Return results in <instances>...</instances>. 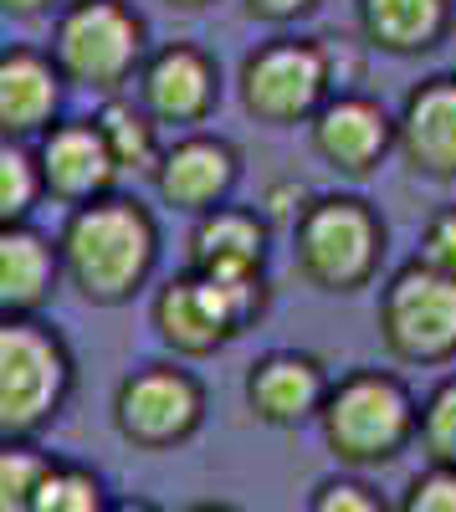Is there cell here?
<instances>
[{
  "mask_svg": "<svg viewBox=\"0 0 456 512\" xmlns=\"http://www.w3.org/2000/svg\"><path fill=\"white\" fill-rule=\"evenodd\" d=\"M267 256V226L241 205H216L195 216L190 226V272L236 277V272H262Z\"/></svg>",
  "mask_w": 456,
  "mask_h": 512,
  "instance_id": "obj_17",
  "label": "cell"
},
{
  "mask_svg": "<svg viewBox=\"0 0 456 512\" xmlns=\"http://www.w3.org/2000/svg\"><path fill=\"white\" fill-rule=\"evenodd\" d=\"M62 6V0H0V16H11V21H41V16H52Z\"/></svg>",
  "mask_w": 456,
  "mask_h": 512,
  "instance_id": "obj_30",
  "label": "cell"
},
{
  "mask_svg": "<svg viewBox=\"0 0 456 512\" xmlns=\"http://www.w3.org/2000/svg\"><path fill=\"white\" fill-rule=\"evenodd\" d=\"M267 308V282L262 272H236V277H211V272H175L170 282L154 287L149 323L164 349L180 359H205L226 349L236 333H246Z\"/></svg>",
  "mask_w": 456,
  "mask_h": 512,
  "instance_id": "obj_3",
  "label": "cell"
},
{
  "mask_svg": "<svg viewBox=\"0 0 456 512\" xmlns=\"http://www.w3.org/2000/svg\"><path fill=\"white\" fill-rule=\"evenodd\" d=\"M313 512H380V502L369 497L364 487H354V482H328L313 497Z\"/></svg>",
  "mask_w": 456,
  "mask_h": 512,
  "instance_id": "obj_27",
  "label": "cell"
},
{
  "mask_svg": "<svg viewBox=\"0 0 456 512\" xmlns=\"http://www.w3.org/2000/svg\"><path fill=\"white\" fill-rule=\"evenodd\" d=\"M47 57L67 88L113 98L134 88V72L149 57V26L129 0H62L52 11Z\"/></svg>",
  "mask_w": 456,
  "mask_h": 512,
  "instance_id": "obj_2",
  "label": "cell"
},
{
  "mask_svg": "<svg viewBox=\"0 0 456 512\" xmlns=\"http://www.w3.org/2000/svg\"><path fill=\"white\" fill-rule=\"evenodd\" d=\"M41 195V175H36V154L31 144L0 139V226H21L36 216Z\"/></svg>",
  "mask_w": 456,
  "mask_h": 512,
  "instance_id": "obj_22",
  "label": "cell"
},
{
  "mask_svg": "<svg viewBox=\"0 0 456 512\" xmlns=\"http://www.w3.org/2000/svg\"><path fill=\"white\" fill-rule=\"evenodd\" d=\"M205 390L200 379L180 364H144L118 379L113 390V425L129 446L170 451L200 431Z\"/></svg>",
  "mask_w": 456,
  "mask_h": 512,
  "instance_id": "obj_6",
  "label": "cell"
},
{
  "mask_svg": "<svg viewBox=\"0 0 456 512\" xmlns=\"http://www.w3.org/2000/svg\"><path fill=\"white\" fill-rule=\"evenodd\" d=\"M313 149L344 169V175H369L380 164V154L390 149V118L380 113V103L369 98H328L313 113Z\"/></svg>",
  "mask_w": 456,
  "mask_h": 512,
  "instance_id": "obj_15",
  "label": "cell"
},
{
  "mask_svg": "<svg viewBox=\"0 0 456 512\" xmlns=\"http://www.w3.org/2000/svg\"><path fill=\"white\" fill-rule=\"evenodd\" d=\"M57 287H62L57 241L36 231L31 221L0 226V318H41Z\"/></svg>",
  "mask_w": 456,
  "mask_h": 512,
  "instance_id": "obj_14",
  "label": "cell"
},
{
  "mask_svg": "<svg viewBox=\"0 0 456 512\" xmlns=\"http://www.w3.org/2000/svg\"><path fill=\"white\" fill-rule=\"evenodd\" d=\"M328 395L323 369L308 354H267L252 364V379H246V400L267 425H298L308 420Z\"/></svg>",
  "mask_w": 456,
  "mask_h": 512,
  "instance_id": "obj_18",
  "label": "cell"
},
{
  "mask_svg": "<svg viewBox=\"0 0 456 512\" xmlns=\"http://www.w3.org/2000/svg\"><path fill=\"white\" fill-rule=\"evenodd\" d=\"M405 512H456V472L451 466H441V472H431L410 487Z\"/></svg>",
  "mask_w": 456,
  "mask_h": 512,
  "instance_id": "obj_26",
  "label": "cell"
},
{
  "mask_svg": "<svg viewBox=\"0 0 456 512\" xmlns=\"http://www.w3.org/2000/svg\"><path fill=\"white\" fill-rule=\"evenodd\" d=\"M385 344L400 359H441L456 349V277L416 262L395 272L380 303Z\"/></svg>",
  "mask_w": 456,
  "mask_h": 512,
  "instance_id": "obj_9",
  "label": "cell"
},
{
  "mask_svg": "<svg viewBox=\"0 0 456 512\" xmlns=\"http://www.w3.org/2000/svg\"><path fill=\"white\" fill-rule=\"evenodd\" d=\"M190 512H226V507H190Z\"/></svg>",
  "mask_w": 456,
  "mask_h": 512,
  "instance_id": "obj_33",
  "label": "cell"
},
{
  "mask_svg": "<svg viewBox=\"0 0 456 512\" xmlns=\"http://www.w3.org/2000/svg\"><path fill=\"white\" fill-rule=\"evenodd\" d=\"M134 88H139L134 103L159 128H185L190 134L221 103V67L195 41H164V47H149L144 67L134 72Z\"/></svg>",
  "mask_w": 456,
  "mask_h": 512,
  "instance_id": "obj_10",
  "label": "cell"
},
{
  "mask_svg": "<svg viewBox=\"0 0 456 512\" xmlns=\"http://www.w3.org/2000/svg\"><path fill=\"white\" fill-rule=\"evenodd\" d=\"M323 436L344 461H390L410 436V395L385 374H354L323 395Z\"/></svg>",
  "mask_w": 456,
  "mask_h": 512,
  "instance_id": "obj_8",
  "label": "cell"
},
{
  "mask_svg": "<svg viewBox=\"0 0 456 512\" xmlns=\"http://www.w3.org/2000/svg\"><path fill=\"white\" fill-rule=\"evenodd\" d=\"M328 52L318 41L277 36L241 62V103L262 123H303L328 98Z\"/></svg>",
  "mask_w": 456,
  "mask_h": 512,
  "instance_id": "obj_7",
  "label": "cell"
},
{
  "mask_svg": "<svg viewBox=\"0 0 456 512\" xmlns=\"http://www.w3.org/2000/svg\"><path fill=\"white\" fill-rule=\"evenodd\" d=\"M149 180H154L164 205L185 210V216H205V210L226 205V195L236 190L241 154L221 134H200V128H190L185 139L159 149V164L149 169Z\"/></svg>",
  "mask_w": 456,
  "mask_h": 512,
  "instance_id": "obj_12",
  "label": "cell"
},
{
  "mask_svg": "<svg viewBox=\"0 0 456 512\" xmlns=\"http://www.w3.org/2000/svg\"><path fill=\"white\" fill-rule=\"evenodd\" d=\"M31 512H108V497L88 466L47 461V472L36 482V497H31Z\"/></svg>",
  "mask_w": 456,
  "mask_h": 512,
  "instance_id": "obj_21",
  "label": "cell"
},
{
  "mask_svg": "<svg viewBox=\"0 0 456 512\" xmlns=\"http://www.w3.org/2000/svg\"><path fill=\"white\" fill-rule=\"evenodd\" d=\"M164 6H170V11H205L211 0H164Z\"/></svg>",
  "mask_w": 456,
  "mask_h": 512,
  "instance_id": "obj_32",
  "label": "cell"
},
{
  "mask_svg": "<svg viewBox=\"0 0 456 512\" xmlns=\"http://www.w3.org/2000/svg\"><path fill=\"white\" fill-rule=\"evenodd\" d=\"M52 241H57L62 287H72L93 308L134 303L159 267V226L149 205L123 190L72 205Z\"/></svg>",
  "mask_w": 456,
  "mask_h": 512,
  "instance_id": "obj_1",
  "label": "cell"
},
{
  "mask_svg": "<svg viewBox=\"0 0 456 512\" xmlns=\"http://www.w3.org/2000/svg\"><path fill=\"white\" fill-rule=\"evenodd\" d=\"M47 461L52 456H41L31 441H0V512H31Z\"/></svg>",
  "mask_w": 456,
  "mask_h": 512,
  "instance_id": "obj_23",
  "label": "cell"
},
{
  "mask_svg": "<svg viewBox=\"0 0 456 512\" xmlns=\"http://www.w3.org/2000/svg\"><path fill=\"white\" fill-rule=\"evenodd\" d=\"M421 262L456 277V210H441V216L426 226V241H421Z\"/></svg>",
  "mask_w": 456,
  "mask_h": 512,
  "instance_id": "obj_25",
  "label": "cell"
},
{
  "mask_svg": "<svg viewBox=\"0 0 456 512\" xmlns=\"http://www.w3.org/2000/svg\"><path fill=\"white\" fill-rule=\"evenodd\" d=\"M93 123H98V134L108 144V159H113L118 175H129V169H134V175H149V169L159 164V149H164L159 123L134 98H123V93L103 98L98 113H93Z\"/></svg>",
  "mask_w": 456,
  "mask_h": 512,
  "instance_id": "obj_20",
  "label": "cell"
},
{
  "mask_svg": "<svg viewBox=\"0 0 456 512\" xmlns=\"http://www.w3.org/2000/svg\"><path fill=\"white\" fill-rule=\"evenodd\" d=\"M67 82L47 47H0V139L31 144L62 118Z\"/></svg>",
  "mask_w": 456,
  "mask_h": 512,
  "instance_id": "obj_13",
  "label": "cell"
},
{
  "mask_svg": "<svg viewBox=\"0 0 456 512\" xmlns=\"http://www.w3.org/2000/svg\"><path fill=\"white\" fill-rule=\"evenodd\" d=\"M77 364L47 318H0V441H31L67 410Z\"/></svg>",
  "mask_w": 456,
  "mask_h": 512,
  "instance_id": "obj_4",
  "label": "cell"
},
{
  "mask_svg": "<svg viewBox=\"0 0 456 512\" xmlns=\"http://www.w3.org/2000/svg\"><path fill=\"white\" fill-rule=\"evenodd\" d=\"M293 262L323 292H354L380 262V221L364 200L349 195L308 200V210L293 221Z\"/></svg>",
  "mask_w": 456,
  "mask_h": 512,
  "instance_id": "obj_5",
  "label": "cell"
},
{
  "mask_svg": "<svg viewBox=\"0 0 456 512\" xmlns=\"http://www.w3.org/2000/svg\"><path fill=\"white\" fill-rule=\"evenodd\" d=\"M359 21L385 52H426L446 26V0H359Z\"/></svg>",
  "mask_w": 456,
  "mask_h": 512,
  "instance_id": "obj_19",
  "label": "cell"
},
{
  "mask_svg": "<svg viewBox=\"0 0 456 512\" xmlns=\"http://www.w3.org/2000/svg\"><path fill=\"white\" fill-rule=\"evenodd\" d=\"M303 210H308V190H303L298 180H282V185L267 190V216H272V221H287V226H293Z\"/></svg>",
  "mask_w": 456,
  "mask_h": 512,
  "instance_id": "obj_28",
  "label": "cell"
},
{
  "mask_svg": "<svg viewBox=\"0 0 456 512\" xmlns=\"http://www.w3.org/2000/svg\"><path fill=\"white\" fill-rule=\"evenodd\" d=\"M421 425H426L431 456H436L441 466H456V379L436 390V400L426 405V420H421Z\"/></svg>",
  "mask_w": 456,
  "mask_h": 512,
  "instance_id": "obj_24",
  "label": "cell"
},
{
  "mask_svg": "<svg viewBox=\"0 0 456 512\" xmlns=\"http://www.w3.org/2000/svg\"><path fill=\"white\" fill-rule=\"evenodd\" d=\"M400 149L426 175H456V77H431L405 98Z\"/></svg>",
  "mask_w": 456,
  "mask_h": 512,
  "instance_id": "obj_16",
  "label": "cell"
},
{
  "mask_svg": "<svg viewBox=\"0 0 456 512\" xmlns=\"http://www.w3.org/2000/svg\"><path fill=\"white\" fill-rule=\"evenodd\" d=\"M31 154H36L41 195L67 210L118 190V169L93 118H57L41 139H31Z\"/></svg>",
  "mask_w": 456,
  "mask_h": 512,
  "instance_id": "obj_11",
  "label": "cell"
},
{
  "mask_svg": "<svg viewBox=\"0 0 456 512\" xmlns=\"http://www.w3.org/2000/svg\"><path fill=\"white\" fill-rule=\"evenodd\" d=\"M108 512H159L154 502H139V497H129V502H108Z\"/></svg>",
  "mask_w": 456,
  "mask_h": 512,
  "instance_id": "obj_31",
  "label": "cell"
},
{
  "mask_svg": "<svg viewBox=\"0 0 456 512\" xmlns=\"http://www.w3.org/2000/svg\"><path fill=\"white\" fill-rule=\"evenodd\" d=\"M318 6V0H246V16H257V21H298Z\"/></svg>",
  "mask_w": 456,
  "mask_h": 512,
  "instance_id": "obj_29",
  "label": "cell"
}]
</instances>
